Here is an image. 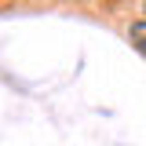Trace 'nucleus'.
<instances>
[{
    "label": "nucleus",
    "mask_w": 146,
    "mask_h": 146,
    "mask_svg": "<svg viewBox=\"0 0 146 146\" xmlns=\"http://www.w3.org/2000/svg\"><path fill=\"white\" fill-rule=\"evenodd\" d=\"M128 36H131V44H135V51L146 58V18H135L131 26H128Z\"/></svg>",
    "instance_id": "nucleus-1"
}]
</instances>
